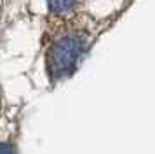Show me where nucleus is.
I'll use <instances>...</instances> for the list:
<instances>
[{
	"label": "nucleus",
	"instance_id": "obj_1",
	"mask_svg": "<svg viewBox=\"0 0 155 154\" xmlns=\"http://www.w3.org/2000/svg\"><path fill=\"white\" fill-rule=\"evenodd\" d=\"M85 40L80 35H66L49 49L47 53V70L54 79L68 75L75 70L78 58L82 56Z\"/></svg>",
	"mask_w": 155,
	"mask_h": 154
},
{
	"label": "nucleus",
	"instance_id": "obj_2",
	"mask_svg": "<svg viewBox=\"0 0 155 154\" xmlns=\"http://www.w3.org/2000/svg\"><path fill=\"white\" fill-rule=\"evenodd\" d=\"M47 2L52 12H66L75 4V0H47Z\"/></svg>",
	"mask_w": 155,
	"mask_h": 154
},
{
	"label": "nucleus",
	"instance_id": "obj_3",
	"mask_svg": "<svg viewBox=\"0 0 155 154\" xmlns=\"http://www.w3.org/2000/svg\"><path fill=\"white\" fill-rule=\"evenodd\" d=\"M0 154H14V149H12V145H9V144L0 142Z\"/></svg>",
	"mask_w": 155,
	"mask_h": 154
}]
</instances>
